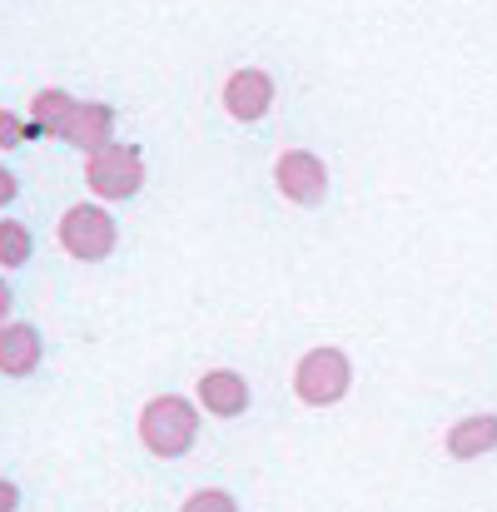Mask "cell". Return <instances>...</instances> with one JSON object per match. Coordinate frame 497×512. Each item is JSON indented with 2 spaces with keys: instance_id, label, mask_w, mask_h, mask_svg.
<instances>
[{
  "instance_id": "cell-1",
  "label": "cell",
  "mask_w": 497,
  "mask_h": 512,
  "mask_svg": "<svg viewBox=\"0 0 497 512\" xmlns=\"http://www.w3.org/2000/svg\"><path fill=\"white\" fill-rule=\"evenodd\" d=\"M140 443H145L150 458H165V463L194 453V443H199V408L184 393L150 398L140 408Z\"/></svg>"
},
{
  "instance_id": "cell-2",
  "label": "cell",
  "mask_w": 497,
  "mask_h": 512,
  "mask_svg": "<svg viewBox=\"0 0 497 512\" xmlns=\"http://www.w3.org/2000/svg\"><path fill=\"white\" fill-rule=\"evenodd\" d=\"M348 388H353V363H348V353L333 348V343L309 348V353L294 363V393H299V403H309V408L343 403Z\"/></svg>"
},
{
  "instance_id": "cell-3",
  "label": "cell",
  "mask_w": 497,
  "mask_h": 512,
  "mask_svg": "<svg viewBox=\"0 0 497 512\" xmlns=\"http://www.w3.org/2000/svg\"><path fill=\"white\" fill-rule=\"evenodd\" d=\"M85 184L105 204L135 199L145 189V155L135 145H105V150L85 155Z\"/></svg>"
},
{
  "instance_id": "cell-4",
  "label": "cell",
  "mask_w": 497,
  "mask_h": 512,
  "mask_svg": "<svg viewBox=\"0 0 497 512\" xmlns=\"http://www.w3.org/2000/svg\"><path fill=\"white\" fill-rule=\"evenodd\" d=\"M115 244H120V229H115L110 209H100V204H70L60 214V249L70 259L100 264V259L115 254Z\"/></svg>"
},
{
  "instance_id": "cell-5",
  "label": "cell",
  "mask_w": 497,
  "mask_h": 512,
  "mask_svg": "<svg viewBox=\"0 0 497 512\" xmlns=\"http://www.w3.org/2000/svg\"><path fill=\"white\" fill-rule=\"evenodd\" d=\"M274 184H279V194H284L289 204L314 209V204H324V194H329V165H324L314 150H284V155L274 160Z\"/></svg>"
},
{
  "instance_id": "cell-6",
  "label": "cell",
  "mask_w": 497,
  "mask_h": 512,
  "mask_svg": "<svg viewBox=\"0 0 497 512\" xmlns=\"http://www.w3.org/2000/svg\"><path fill=\"white\" fill-rule=\"evenodd\" d=\"M199 408L209 413V418H244L249 413V403H254V393H249V378L244 373H234V368H209L204 378H199Z\"/></svg>"
},
{
  "instance_id": "cell-7",
  "label": "cell",
  "mask_w": 497,
  "mask_h": 512,
  "mask_svg": "<svg viewBox=\"0 0 497 512\" xmlns=\"http://www.w3.org/2000/svg\"><path fill=\"white\" fill-rule=\"evenodd\" d=\"M224 110L239 120V125H254L274 110V80L264 70H234L224 80Z\"/></svg>"
},
{
  "instance_id": "cell-8",
  "label": "cell",
  "mask_w": 497,
  "mask_h": 512,
  "mask_svg": "<svg viewBox=\"0 0 497 512\" xmlns=\"http://www.w3.org/2000/svg\"><path fill=\"white\" fill-rule=\"evenodd\" d=\"M443 448H448L453 463H478V458L497 453V413H468V418H458L448 428Z\"/></svg>"
},
{
  "instance_id": "cell-9",
  "label": "cell",
  "mask_w": 497,
  "mask_h": 512,
  "mask_svg": "<svg viewBox=\"0 0 497 512\" xmlns=\"http://www.w3.org/2000/svg\"><path fill=\"white\" fill-rule=\"evenodd\" d=\"M65 145H75V150H85V155L115 145V110H110L105 100H85V105H75L70 130H65Z\"/></svg>"
},
{
  "instance_id": "cell-10",
  "label": "cell",
  "mask_w": 497,
  "mask_h": 512,
  "mask_svg": "<svg viewBox=\"0 0 497 512\" xmlns=\"http://www.w3.org/2000/svg\"><path fill=\"white\" fill-rule=\"evenodd\" d=\"M45 358V343L35 324H5L0 329V373L5 378H30Z\"/></svg>"
},
{
  "instance_id": "cell-11",
  "label": "cell",
  "mask_w": 497,
  "mask_h": 512,
  "mask_svg": "<svg viewBox=\"0 0 497 512\" xmlns=\"http://www.w3.org/2000/svg\"><path fill=\"white\" fill-rule=\"evenodd\" d=\"M75 105H80V100H70V95H65V90H55V85H50V90H40V95L30 100V120H35L30 130H35V135H50V140H65Z\"/></svg>"
},
{
  "instance_id": "cell-12",
  "label": "cell",
  "mask_w": 497,
  "mask_h": 512,
  "mask_svg": "<svg viewBox=\"0 0 497 512\" xmlns=\"http://www.w3.org/2000/svg\"><path fill=\"white\" fill-rule=\"evenodd\" d=\"M35 254V239L20 219H0V269H25Z\"/></svg>"
},
{
  "instance_id": "cell-13",
  "label": "cell",
  "mask_w": 497,
  "mask_h": 512,
  "mask_svg": "<svg viewBox=\"0 0 497 512\" xmlns=\"http://www.w3.org/2000/svg\"><path fill=\"white\" fill-rule=\"evenodd\" d=\"M179 512H239V498L229 488H199L179 503Z\"/></svg>"
},
{
  "instance_id": "cell-14",
  "label": "cell",
  "mask_w": 497,
  "mask_h": 512,
  "mask_svg": "<svg viewBox=\"0 0 497 512\" xmlns=\"http://www.w3.org/2000/svg\"><path fill=\"white\" fill-rule=\"evenodd\" d=\"M30 135H35L30 125H20L10 110H0V150H15V145H20V140H30Z\"/></svg>"
},
{
  "instance_id": "cell-15",
  "label": "cell",
  "mask_w": 497,
  "mask_h": 512,
  "mask_svg": "<svg viewBox=\"0 0 497 512\" xmlns=\"http://www.w3.org/2000/svg\"><path fill=\"white\" fill-rule=\"evenodd\" d=\"M20 508H25L20 483H15V478H0V512H20Z\"/></svg>"
},
{
  "instance_id": "cell-16",
  "label": "cell",
  "mask_w": 497,
  "mask_h": 512,
  "mask_svg": "<svg viewBox=\"0 0 497 512\" xmlns=\"http://www.w3.org/2000/svg\"><path fill=\"white\" fill-rule=\"evenodd\" d=\"M15 194H20V179L0 165V204H15Z\"/></svg>"
},
{
  "instance_id": "cell-17",
  "label": "cell",
  "mask_w": 497,
  "mask_h": 512,
  "mask_svg": "<svg viewBox=\"0 0 497 512\" xmlns=\"http://www.w3.org/2000/svg\"><path fill=\"white\" fill-rule=\"evenodd\" d=\"M5 314H10V284L0 279V329H5Z\"/></svg>"
}]
</instances>
